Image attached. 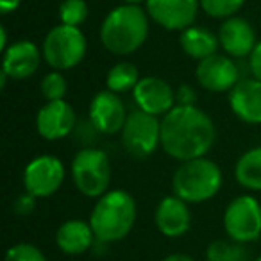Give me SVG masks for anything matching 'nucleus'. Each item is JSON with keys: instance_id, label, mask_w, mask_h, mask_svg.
Listing matches in <instances>:
<instances>
[{"instance_id": "nucleus-1", "label": "nucleus", "mask_w": 261, "mask_h": 261, "mask_svg": "<svg viewBox=\"0 0 261 261\" xmlns=\"http://www.w3.org/2000/svg\"><path fill=\"white\" fill-rule=\"evenodd\" d=\"M215 140L213 120L197 106H175L161 116V149L181 163L204 158Z\"/></svg>"}, {"instance_id": "nucleus-2", "label": "nucleus", "mask_w": 261, "mask_h": 261, "mask_svg": "<svg viewBox=\"0 0 261 261\" xmlns=\"http://www.w3.org/2000/svg\"><path fill=\"white\" fill-rule=\"evenodd\" d=\"M149 36L147 9L136 4H122L106 15L100 25V41L115 56L136 52Z\"/></svg>"}, {"instance_id": "nucleus-3", "label": "nucleus", "mask_w": 261, "mask_h": 261, "mask_svg": "<svg viewBox=\"0 0 261 261\" xmlns=\"http://www.w3.org/2000/svg\"><path fill=\"white\" fill-rule=\"evenodd\" d=\"M136 202L125 190H109L98 197L90 215V225L97 242L115 243L123 240L136 222Z\"/></svg>"}, {"instance_id": "nucleus-4", "label": "nucleus", "mask_w": 261, "mask_h": 261, "mask_svg": "<svg viewBox=\"0 0 261 261\" xmlns=\"http://www.w3.org/2000/svg\"><path fill=\"white\" fill-rule=\"evenodd\" d=\"M222 170L215 161L204 158L182 161L172 177L174 195L188 204H200L213 199L222 188Z\"/></svg>"}, {"instance_id": "nucleus-5", "label": "nucleus", "mask_w": 261, "mask_h": 261, "mask_svg": "<svg viewBox=\"0 0 261 261\" xmlns=\"http://www.w3.org/2000/svg\"><path fill=\"white\" fill-rule=\"evenodd\" d=\"M72 179L75 188L90 199H98L111 186V161L108 154L95 147H84L72 161Z\"/></svg>"}, {"instance_id": "nucleus-6", "label": "nucleus", "mask_w": 261, "mask_h": 261, "mask_svg": "<svg viewBox=\"0 0 261 261\" xmlns=\"http://www.w3.org/2000/svg\"><path fill=\"white\" fill-rule=\"evenodd\" d=\"M43 59L58 72L72 70L84 59L88 50L86 36L79 27L58 25L47 33L43 40Z\"/></svg>"}, {"instance_id": "nucleus-7", "label": "nucleus", "mask_w": 261, "mask_h": 261, "mask_svg": "<svg viewBox=\"0 0 261 261\" xmlns=\"http://www.w3.org/2000/svg\"><path fill=\"white\" fill-rule=\"evenodd\" d=\"M122 145L129 156L147 160L161 147V120L154 115L136 109L129 113L122 129Z\"/></svg>"}, {"instance_id": "nucleus-8", "label": "nucleus", "mask_w": 261, "mask_h": 261, "mask_svg": "<svg viewBox=\"0 0 261 261\" xmlns=\"http://www.w3.org/2000/svg\"><path fill=\"white\" fill-rule=\"evenodd\" d=\"M224 231L238 243L256 242L261 234V204L252 195H240L224 211Z\"/></svg>"}, {"instance_id": "nucleus-9", "label": "nucleus", "mask_w": 261, "mask_h": 261, "mask_svg": "<svg viewBox=\"0 0 261 261\" xmlns=\"http://www.w3.org/2000/svg\"><path fill=\"white\" fill-rule=\"evenodd\" d=\"M65 181V165L52 154L34 158L23 170V188L36 199H47L61 188Z\"/></svg>"}, {"instance_id": "nucleus-10", "label": "nucleus", "mask_w": 261, "mask_h": 261, "mask_svg": "<svg viewBox=\"0 0 261 261\" xmlns=\"http://www.w3.org/2000/svg\"><path fill=\"white\" fill-rule=\"evenodd\" d=\"M127 109L122 98L115 91H98L90 102L88 109V120L95 127L98 135L113 136L122 133L127 120Z\"/></svg>"}, {"instance_id": "nucleus-11", "label": "nucleus", "mask_w": 261, "mask_h": 261, "mask_svg": "<svg viewBox=\"0 0 261 261\" xmlns=\"http://www.w3.org/2000/svg\"><path fill=\"white\" fill-rule=\"evenodd\" d=\"M200 0H147L145 9L152 22L165 31H185L199 15Z\"/></svg>"}, {"instance_id": "nucleus-12", "label": "nucleus", "mask_w": 261, "mask_h": 261, "mask_svg": "<svg viewBox=\"0 0 261 261\" xmlns=\"http://www.w3.org/2000/svg\"><path fill=\"white\" fill-rule=\"evenodd\" d=\"M195 77L200 88L213 93L231 91L240 83V68L227 56L215 54L199 61L195 68Z\"/></svg>"}, {"instance_id": "nucleus-13", "label": "nucleus", "mask_w": 261, "mask_h": 261, "mask_svg": "<svg viewBox=\"0 0 261 261\" xmlns=\"http://www.w3.org/2000/svg\"><path fill=\"white\" fill-rule=\"evenodd\" d=\"M133 98L136 102V108L154 116H165L172 108L177 106L175 91L172 90L170 84L154 75L140 79V83L133 90Z\"/></svg>"}, {"instance_id": "nucleus-14", "label": "nucleus", "mask_w": 261, "mask_h": 261, "mask_svg": "<svg viewBox=\"0 0 261 261\" xmlns=\"http://www.w3.org/2000/svg\"><path fill=\"white\" fill-rule=\"evenodd\" d=\"M73 129H75V111L65 98L47 102L38 111L36 130L41 138L56 142V140H63L72 135Z\"/></svg>"}, {"instance_id": "nucleus-15", "label": "nucleus", "mask_w": 261, "mask_h": 261, "mask_svg": "<svg viewBox=\"0 0 261 261\" xmlns=\"http://www.w3.org/2000/svg\"><path fill=\"white\" fill-rule=\"evenodd\" d=\"M43 58V50H40L34 41L20 40L9 45L4 50L2 59V72L9 75V79H29L38 72Z\"/></svg>"}, {"instance_id": "nucleus-16", "label": "nucleus", "mask_w": 261, "mask_h": 261, "mask_svg": "<svg viewBox=\"0 0 261 261\" xmlns=\"http://www.w3.org/2000/svg\"><path fill=\"white\" fill-rule=\"evenodd\" d=\"M158 231L167 238H181L190 231L192 213L188 202L179 199L177 195H167L161 199L154 215Z\"/></svg>"}, {"instance_id": "nucleus-17", "label": "nucleus", "mask_w": 261, "mask_h": 261, "mask_svg": "<svg viewBox=\"0 0 261 261\" xmlns=\"http://www.w3.org/2000/svg\"><path fill=\"white\" fill-rule=\"evenodd\" d=\"M218 41L225 54L236 59L250 56L257 45L254 27L242 16H231L222 22L218 29Z\"/></svg>"}, {"instance_id": "nucleus-18", "label": "nucleus", "mask_w": 261, "mask_h": 261, "mask_svg": "<svg viewBox=\"0 0 261 261\" xmlns=\"http://www.w3.org/2000/svg\"><path fill=\"white\" fill-rule=\"evenodd\" d=\"M229 108L236 118L249 125L261 123V81L240 79L229 91Z\"/></svg>"}, {"instance_id": "nucleus-19", "label": "nucleus", "mask_w": 261, "mask_h": 261, "mask_svg": "<svg viewBox=\"0 0 261 261\" xmlns=\"http://www.w3.org/2000/svg\"><path fill=\"white\" fill-rule=\"evenodd\" d=\"M95 242H97V238H95L90 222L79 220V218L63 222L56 232V243H58L59 250L68 254V256L84 254L93 247Z\"/></svg>"}, {"instance_id": "nucleus-20", "label": "nucleus", "mask_w": 261, "mask_h": 261, "mask_svg": "<svg viewBox=\"0 0 261 261\" xmlns=\"http://www.w3.org/2000/svg\"><path fill=\"white\" fill-rule=\"evenodd\" d=\"M179 43L181 48L188 58L197 59V61H202V59L215 56L220 47V41H218V34L211 33L207 27H197L192 25L188 29L181 31V36H179Z\"/></svg>"}, {"instance_id": "nucleus-21", "label": "nucleus", "mask_w": 261, "mask_h": 261, "mask_svg": "<svg viewBox=\"0 0 261 261\" xmlns=\"http://www.w3.org/2000/svg\"><path fill=\"white\" fill-rule=\"evenodd\" d=\"M234 177L243 188L261 192V147L247 150L234 167Z\"/></svg>"}, {"instance_id": "nucleus-22", "label": "nucleus", "mask_w": 261, "mask_h": 261, "mask_svg": "<svg viewBox=\"0 0 261 261\" xmlns=\"http://www.w3.org/2000/svg\"><path fill=\"white\" fill-rule=\"evenodd\" d=\"M140 79L142 77H140L138 68L133 63L120 61L109 68L108 75H106V86H108L109 91H115V93L120 95L135 90Z\"/></svg>"}, {"instance_id": "nucleus-23", "label": "nucleus", "mask_w": 261, "mask_h": 261, "mask_svg": "<svg viewBox=\"0 0 261 261\" xmlns=\"http://www.w3.org/2000/svg\"><path fill=\"white\" fill-rule=\"evenodd\" d=\"M245 243H238L234 240H215L207 245L206 259L207 261H247L249 250Z\"/></svg>"}, {"instance_id": "nucleus-24", "label": "nucleus", "mask_w": 261, "mask_h": 261, "mask_svg": "<svg viewBox=\"0 0 261 261\" xmlns=\"http://www.w3.org/2000/svg\"><path fill=\"white\" fill-rule=\"evenodd\" d=\"M245 6V0H200V9L211 18L227 20Z\"/></svg>"}, {"instance_id": "nucleus-25", "label": "nucleus", "mask_w": 261, "mask_h": 261, "mask_svg": "<svg viewBox=\"0 0 261 261\" xmlns=\"http://www.w3.org/2000/svg\"><path fill=\"white\" fill-rule=\"evenodd\" d=\"M88 18L86 0H63L59 6V20L63 25L81 27Z\"/></svg>"}, {"instance_id": "nucleus-26", "label": "nucleus", "mask_w": 261, "mask_h": 261, "mask_svg": "<svg viewBox=\"0 0 261 261\" xmlns=\"http://www.w3.org/2000/svg\"><path fill=\"white\" fill-rule=\"evenodd\" d=\"M68 90V83H66L65 75L58 70L47 73V75L41 79V95L47 98V102L54 100H63Z\"/></svg>"}, {"instance_id": "nucleus-27", "label": "nucleus", "mask_w": 261, "mask_h": 261, "mask_svg": "<svg viewBox=\"0 0 261 261\" xmlns=\"http://www.w3.org/2000/svg\"><path fill=\"white\" fill-rule=\"evenodd\" d=\"M6 261H47V257L33 243H18L6 252Z\"/></svg>"}, {"instance_id": "nucleus-28", "label": "nucleus", "mask_w": 261, "mask_h": 261, "mask_svg": "<svg viewBox=\"0 0 261 261\" xmlns=\"http://www.w3.org/2000/svg\"><path fill=\"white\" fill-rule=\"evenodd\" d=\"M175 102H177V106H195L197 91L190 84H181L175 90Z\"/></svg>"}, {"instance_id": "nucleus-29", "label": "nucleus", "mask_w": 261, "mask_h": 261, "mask_svg": "<svg viewBox=\"0 0 261 261\" xmlns=\"http://www.w3.org/2000/svg\"><path fill=\"white\" fill-rule=\"evenodd\" d=\"M34 206H36V197H33L31 193L18 197V200L15 202V211L20 217H27L29 213H33Z\"/></svg>"}, {"instance_id": "nucleus-30", "label": "nucleus", "mask_w": 261, "mask_h": 261, "mask_svg": "<svg viewBox=\"0 0 261 261\" xmlns=\"http://www.w3.org/2000/svg\"><path fill=\"white\" fill-rule=\"evenodd\" d=\"M249 66H250V72H252L254 79L261 81V41H257L252 54L249 56Z\"/></svg>"}, {"instance_id": "nucleus-31", "label": "nucleus", "mask_w": 261, "mask_h": 261, "mask_svg": "<svg viewBox=\"0 0 261 261\" xmlns=\"http://www.w3.org/2000/svg\"><path fill=\"white\" fill-rule=\"evenodd\" d=\"M20 2L22 0H0V13L4 16H8L9 13L16 11L20 8Z\"/></svg>"}, {"instance_id": "nucleus-32", "label": "nucleus", "mask_w": 261, "mask_h": 261, "mask_svg": "<svg viewBox=\"0 0 261 261\" xmlns=\"http://www.w3.org/2000/svg\"><path fill=\"white\" fill-rule=\"evenodd\" d=\"M163 261H195L192 256H188V254H170V256H167Z\"/></svg>"}, {"instance_id": "nucleus-33", "label": "nucleus", "mask_w": 261, "mask_h": 261, "mask_svg": "<svg viewBox=\"0 0 261 261\" xmlns=\"http://www.w3.org/2000/svg\"><path fill=\"white\" fill-rule=\"evenodd\" d=\"M8 47H9L8 45V31H6V27L2 25L0 27V50L4 52Z\"/></svg>"}, {"instance_id": "nucleus-34", "label": "nucleus", "mask_w": 261, "mask_h": 261, "mask_svg": "<svg viewBox=\"0 0 261 261\" xmlns=\"http://www.w3.org/2000/svg\"><path fill=\"white\" fill-rule=\"evenodd\" d=\"M123 4H136V6H140L142 2H147V0H122Z\"/></svg>"}, {"instance_id": "nucleus-35", "label": "nucleus", "mask_w": 261, "mask_h": 261, "mask_svg": "<svg viewBox=\"0 0 261 261\" xmlns=\"http://www.w3.org/2000/svg\"><path fill=\"white\" fill-rule=\"evenodd\" d=\"M254 261H261V256H259V257H256V259H254Z\"/></svg>"}]
</instances>
